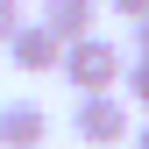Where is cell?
<instances>
[{"instance_id":"6da1fadb","label":"cell","mask_w":149,"mask_h":149,"mask_svg":"<svg viewBox=\"0 0 149 149\" xmlns=\"http://www.w3.org/2000/svg\"><path fill=\"white\" fill-rule=\"evenodd\" d=\"M57 71H64L78 92H121V71H128V57H121V43H107V36L92 29V36H78V43H64Z\"/></svg>"},{"instance_id":"7a4b0ae2","label":"cell","mask_w":149,"mask_h":149,"mask_svg":"<svg viewBox=\"0 0 149 149\" xmlns=\"http://www.w3.org/2000/svg\"><path fill=\"white\" fill-rule=\"evenodd\" d=\"M71 135L85 149H121L135 135V114H128L121 92H78V107H71Z\"/></svg>"},{"instance_id":"3957f363","label":"cell","mask_w":149,"mask_h":149,"mask_svg":"<svg viewBox=\"0 0 149 149\" xmlns=\"http://www.w3.org/2000/svg\"><path fill=\"white\" fill-rule=\"evenodd\" d=\"M0 50H7V57H14V71H29V78L57 71V57H64V43H57V36H50L43 22H22V29H14Z\"/></svg>"},{"instance_id":"277c9868","label":"cell","mask_w":149,"mask_h":149,"mask_svg":"<svg viewBox=\"0 0 149 149\" xmlns=\"http://www.w3.org/2000/svg\"><path fill=\"white\" fill-rule=\"evenodd\" d=\"M50 142V114L36 100H7L0 107V149H43Z\"/></svg>"},{"instance_id":"5b68a950","label":"cell","mask_w":149,"mask_h":149,"mask_svg":"<svg viewBox=\"0 0 149 149\" xmlns=\"http://www.w3.org/2000/svg\"><path fill=\"white\" fill-rule=\"evenodd\" d=\"M57 43H78V36H92V22H100V0H43V14H36Z\"/></svg>"},{"instance_id":"8992f818","label":"cell","mask_w":149,"mask_h":149,"mask_svg":"<svg viewBox=\"0 0 149 149\" xmlns=\"http://www.w3.org/2000/svg\"><path fill=\"white\" fill-rule=\"evenodd\" d=\"M121 85H128V107H142V121H149V57H135L121 71Z\"/></svg>"},{"instance_id":"52a82bcc","label":"cell","mask_w":149,"mask_h":149,"mask_svg":"<svg viewBox=\"0 0 149 149\" xmlns=\"http://www.w3.org/2000/svg\"><path fill=\"white\" fill-rule=\"evenodd\" d=\"M22 22H29V14H22V0H0V43H7V36L22 29Z\"/></svg>"},{"instance_id":"ba28073f","label":"cell","mask_w":149,"mask_h":149,"mask_svg":"<svg viewBox=\"0 0 149 149\" xmlns=\"http://www.w3.org/2000/svg\"><path fill=\"white\" fill-rule=\"evenodd\" d=\"M107 7H114L121 22H142V14H149V0H107Z\"/></svg>"},{"instance_id":"9c48e42d","label":"cell","mask_w":149,"mask_h":149,"mask_svg":"<svg viewBox=\"0 0 149 149\" xmlns=\"http://www.w3.org/2000/svg\"><path fill=\"white\" fill-rule=\"evenodd\" d=\"M135 57H149V14L135 22Z\"/></svg>"},{"instance_id":"30bf717a","label":"cell","mask_w":149,"mask_h":149,"mask_svg":"<svg viewBox=\"0 0 149 149\" xmlns=\"http://www.w3.org/2000/svg\"><path fill=\"white\" fill-rule=\"evenodd\" d=\"M128 149H149V121H142V128H135V135H128Z\"/></svg>"}]
</instances>
